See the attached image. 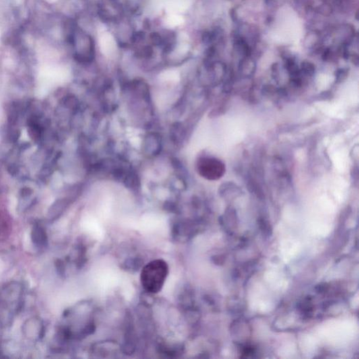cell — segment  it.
Returning a JSON list of instances; mask_svg holds the SVG:
<instances>
[{
	"instance_id": "cell-1",
	"label": "cell",
	"mask_w": 359,
	"mask_h": 359,
	"mask_svg": "<svg viewBox=\"0 0 359 359\" xmlns=\"http://www.w3.org/2000/svg\"><path fill=\"white\" fill-rule=\"evenodd\" d=\"M169 274V267L163 260H155L147 264L140 274V281L144 290L150 293H157L165 285Z\"/></svg>"
},
{
	"instance_id": "cell-2",
	"label": "cell",
	"mask_w": 359,
	"mask_h": 359,
	"mask_svg": "<svg viewBox=\"0 0 359 359\" xmlns=\"http://www.w3.org/2000/svg\"><path fill=\"white\" fill-rule=\"evenodd\" d=\"M198 170L201 176L210 181H216L223 176L225 172V167L219 159L204 157L199 160Z\"/></svg>"
},
{
	"instance_id": "cell-3",
	"label": "cell",
	"mask_w": 359,
	"mask_h": 359,
	"mask_svg": "<svg viewBox=\"0 0 359 359\" xmlns=\"http://www.w3.org/2000/svg\"><path fill=\"white\" fill-rule=\"evenodd\" d=\"M23 333L29 339H40L43 337L44 326L40 320L30 318L23 325Z\"/></svg>"
},
{
	"instance_id": "cell-4",
	"label": "cell",
	"mask_w": 359,
	"mask_h": 359,
	"mask_svg": "<svg viewBox=\"0 0 359 359\" xmlns=\"http://www.w3.org/2000/svg\"><path fill=\"white\" fill-rule=\"evenodd\" d=\"M31 239L34 246L38 248H44L47 246L48 236L46 229L42 225H36L32 227L31 231Z\"/></svg>"
}]
</instances>
